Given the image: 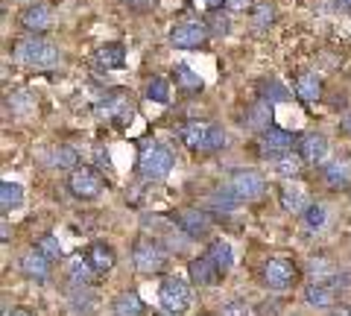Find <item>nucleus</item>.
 Returning <instances> with one entry per match:
<instances>
[{
    "mask_svg": "<svg viewBox=\"0 0 351 316\" xmlns=\"http://www.w3.org/2000/svg\"><path fill=\"white\" fill-rule=\"evenodd\" d=\"M53 165H59V167H76V152L71 147H59L56 152H53Z\"/></svg>",
    "mask_w": 351,
    "mask_h": 316,
    "instance_id": "38",
    "label": "nucleus"
},
{
    "mask_svg": "<svg viewBox=\"0 0 351 316\" xmlns=\"http://www.w3.org/2000/svg\"><path fill=\"white\" fill-rule=\"evenodd\" d=\"M68 278L73 281V284H88V281L94 278V267H91V260H88V255H73L68 260Z\"/></svg>",
    "mask_w": 351,
    "mask_h": 316,
    "instance_id": "25",
    "label": "nucleus"
},
{
    "mask_svg": "<svg viewBox=\"0 0 351 316\" xmlns=\"http://www.w3.org/2000/svg\"><path fill=\"white\" fill-rule=\"evenodd\" d=\"M36 249H38L41 255H47L50 260H59V258L64 255V252H62V243H59V237H53V234H44L41 241H38V246H36Z\"/></svg>",
    "mask_w": 351,
    "mask_h": 316,
    "instance_id": "34",
    "label": "nucleus"
},
{
    "mask_svg": "<svg viewBox=\"0 0 351 316\" xmlns=\"http://www.w3.org/2000/svg\"><path fill=\"white\" fill-rule=\"evenodd\" d=\"M147 97H149L152 103H158V106H167L170 103V82L164 80V76H149Z\"/></svg>",
    "mask_w": 351,
    "mask_h": 316,
    "instance_id": "27",
    "label": "nucleus"
},
{
    "mask_svg": "<svg viewBox=\"0 0 351 316\" xmlns=\"http://www.w3.org/2000/svg\"><path fill=\"white\" fill-rule=\"evenodd\" d=\"M290 147H293V135L281 126H269L267 132H261V138H258V152L263 158H281L290 152Z\"/></svg>",
    "mask_w": 351,
    "mask_h": 316,
    "instance_id": "10",
    "label": "nucleus"
},
{
    "mask_svg": "<svg viewBox=\"0 0 351 316\" xmlns=\"http://www.w3.org/2000/svg\"><path fill=\"white\" fill-rule=\"evenodd\" d=\"M339 126H343V132H346V135H351V112L343 117V123H339Z\"/></svg>",
    "mask_w": 351,
    "mask_h": 316,
    "instance_id": "46",
    "label": "nucleus"
},
{
    "mask_svg": "<svg viewBox=\"0 0 351 316\" xmlns=\"http://www.w3.org/2000/svg\"><path fill=\"white\" fill-rule=\"evenodd\" d=\"M261 100L267 103H284L287 100V88L278 80H263L261 82Z\"/></svg>",
    "mask_w": 351,
    "mask_h": 316,
    "instance_id": "32",
    "label": "nucleus"
},
{
    "mask_svg": "<svg viewBox=\"0 0 351 316\" xmlns=\"http://www.w3.org/2000/svg\"><path fill=\"white\" fill-rule=\"evenodd\" d=\"M12 56H15V62L27 64V68H53V64L59 62V50H56V45H50V41L32 36V38L18 41Z\"/></svg>",
    "mask_w": 351,
    "mask_h": 316,
    "instance_id": "1",
    "label": "nucleus"
},
{
    "mask_svg": "<svg viewBox=\"0 0 351 316\" xmlns=\"http://www.w3.org/2000/svg\"><path fill=\"white\" fill-rule=\"evenodd\" d=\"M302 167H304V158L299 156V152H287V156H281V158H276V173L281 179H287V182H293V179H299L302 176Z\"/></svg>",
    "mask_w": 351,
    "mask_h": 316,
    "instance_id": "26",
    "label": "nucleus"
},
{
    "mask_svg": "<svg viewBox=\"0 0 351 316\" xmlns=\"http://www.w3.org/2000/svg\"><path fill=\"white\" fill-rule=\"evenodd\" d=\"M94 112L106 123L123 126V123L132 121V114H135V103H132V97L126 91H112V94H106L103 100L94 106Z\"/></svg>",
    "mask_w": 351,
    "mask_h": 316,
    "instance_id": "3",
    "label": "nucleus"
},
{
    "mask_svg": "<svg viewBox=\"0 0 351 316\" xmlns=\"http://www.w3.org/2000/svg\"><path fill=\"white\" fill-rule=\"evenodd\" d=\"M50 24H53V18H50V9L44 3H32L21 12V27L29 29V32H44V29H50Z\"/></svg>",
    "mask_w": 351,
    "mask_h": 316,
    "instance_id": "15",
    "label": "nucleus"
},
{
    "mask_svg": "<svg viewBox=\"0 0 351 316\" xmlns=\"http://www.w3.org/2000/svg\"><path fill=\"white\" fill-rule=\"evenodd\" d=\"M158 299H161V308L167 313H184L191 308V287L184 284L179 276H167L161 281Z\"/></svg>",
    "mask_w": 351,
    "mask_h": 316,
    "instance_id": "6",
    "label": "nucleus"
},
{
    "mask_svg": "<svg viewBox=\"0 0 351 316\" xmlns=\"http://www.w3.org/2000/svg\"><path fill=\"white\" fill-rule=\"evenodd\" d=\"M272 18H276V12H272V6H258V9H255V24H258V27L272 24Z\"/></svg>",
    "mask_w": 351,
    "mask_h": 316,
    "instance_id": "43",
    "label": "nucleus"
},
{
    "mask_svg": "<svg viewBox=\"0 0 351 316\" xmlns=\"http://www.w3.org/2000/svg\"><path fill=\"white\" fill-rule=\"evenodd\" d=\"M219 316H249V308H246V302H226L223 308H219Z\"/></svg>",
    "mask_w": 351,
    "mask_h": 316,
    "instance_id": "40",
    "label": "nucleus"
},
{
    "mask_svg": "<svg viewBox=\"0 0 351 316\" xmlns=\"http://www.w3.org/2000/svg\"><path fill=\"white\" fill-rule=\"evenodd\" d=\"M176 158H173V149L164 147V144H149L141 149V158H138V170L144 179H164L167 173L173 170Z\"/></svg>",
    "mask_w": 351,
    "mask_h": 316,
    "instance_id": "2",
    "label": "nucleus"
},
{
    "mask_svg": "<svg viewBox=\"0 0 351 316\" xmlns=\"http://www.w3.org/2000/svg\"><path fill=\"white\" fill-rule=\"evenodd\" d=\"M112 313L114 316H144V302H141L135 290H123L112 302Z\"/></svg>",
    "mask_w": 351,
    "mask_h": 316,
    "instance_id": "21",
    "label": "nucleus"
},
{
    "mask_svg": "<svg viewBox=\"0 0 351 316\" xmlns=\"http://www.w3.org/2000/svg\"><path fill=\"white\" fill-rule=\"evenodd\" d=\"M6 316H32V313H29L27 308H15L12 313H6Z\"/></svg>",
    "mask_w": 351,
    "mask_h": 316,
    "instance_id": "48",
    "label": "nucleus"
},
{
    "mask_svg": "<svg viewBox=\"0 0 351 316\" xmlns=\"http://www.w3.org/2000/svg\"><path fill=\"white\" fill-rule=\"evenodd\" d=\"M304 299H307V304H313V308H334L337 293L331 284H311L304 290Z\"/></svg>",
    "mask_w": 351,
    "mask_h": 316,
    "instance_id": "24",
    "label": "nucleus"
},
{
    "mask_svg": "<svg viewBox=\"0 0 351 316\" xmlns=\"http://www.w3.org/2000/svg\"><path fill=\"white\" fill-rule=\"evenodd\" d=\"M258 316H284V304L278 299H267V302H261L258 308H255Z\"/></svg>",
    "mask_w": 351,
    "mask_h": 316,
    "instance_id": "39",
    "label": "nucleus"
},
{
    "mask_svg": "<svg viewBox=\"0 0 351 316\" xmlns=\"http://www.w3.org/2000/svg\"><path fill=\"white\" fill-rule=\"evenodd\" d=\"M325 184L334 191H343L351 184V161H331V165L325 167Z\"/></svg>",
    "mask_w": 351,
    "mask_h": 316,
    "instance_id": "22",
    "label": "nucleus"
},
{
    "mask_svg": "<svg viewBox=\"0 0 351 316\" xmlns=\"http://www.w3.org/2000/svg\"><path fill=\"white\" fill-rule=\"evenodd\" d=\"M217 6H223V0H208V9H217Z\"/></svg>",
    "mask_w": 351,
    "mask_h": 316,
    "instance_id": "50",
    "label": "nucleus"
},
{
    "mask_svg": "<svg viewBox=\"0 0 351 316\" xmlns=\"http://www.w3.org/2000/svg\"><path fill=\"white\" fill-rule=\"evenodd\" d=\"M211 205H214V208H219V211H234L237 205H240V199H237L232 191H217L211 196Z\"/></svg>",
    "mask_w": 351,
    "mask_h": 316,
    "instance_id": "35",
    "label": "nucleus"
},
{
    "mask_svg": "<svg viewBox=\"0 0 351 316\" xmlns=\"http://www.w3.org/2000/svg\"><path fill=\"white\" fill-rule=\"evenodd\" d=\"M208 255L214 258V264L223 269V272H228L232 269V264H234V255H232V246H228L226 241H214L211 243V249H208Z\"/></svg>",
    "mask_w": 351,
    "mask_h": 316,
    "instance_id": "31",
    "label": "nucleus"
},
{
    "mask_svg": "<svg viewBox=\"0 0 351 316\" xmlns=\"http://www.w3.org/2000/svg\"><path fill=\"white\" fill-rule=\"evenodd\" d=\"M123 3H129V6H135V9H144V6H147V0H123Z\"/></svg>",
    "mask_w": 351,
    "mask_h": 316,
    "instance_id": "47",
    "label": "nucleus"
},
{
    "mask_svg": "<svg viewBox=\"0 0 351 316\" xmlns=\"http://www.w3.org/2000/svg\"><path fill=\"white\" fill-rule=\"evenodd\" d=\"M223 6L228 9V12L240 15V12H249V9H255V0H223Z\"/></svg>",
    "mask_w": 351,
    "mask_h": 316,
    "instance_id": "42",
    "label": "nucleus"
},
{
    "mask_svg": "<svg viewBox=\"0 0 351 316\" xmlns=\"http://www.w3.org/2000/svg\"><path fill=\"white\" fill-rule=\"evenodd\" d=\"M331 316H351V308H348V304H339V308L334 304V308H331Z\"/></svg>",
    "mask_w": 351,
    "mask_h": 316,
    "instance_id": "45",
    "label": "nucleus"
},
{
    "mask_svg": "<svg viewBox=\"0 0 351 316\" xmlns=\"http://www.w3.org/2000/svg\"><path fill=\"white\" fill-rule=\"evenodd\" d=\"M208 129H211V123H199V121H191L184 123L179 129V138L182 144L188 149H205V141H208Z\"/></svg>",
    "mask_w": 351,
    "mask_h": 316,
    "instance_id": "18",
    "label": "nucleus"
},
{
    "mask_svg": "<svg viewBox=\"0 0 351 316\" xmlns=\"http://www.w3.org/2000/svg\"><path fill=\"white\" fill-rule=\"evenodd\" d=\"M281 205H284V211H290V214H302L311 208V202H307V191L302 188V184H295V182H284L281 184Z\"/></svg>",
    "mask_w": 351,
    "mask_h": 316,
    "instance_id": "14",
    "label": "nucleus"
},
{
    "mask_svg": "<svg viewBox=\"0 0 351 316\" xmlns=\"http://www.w3.org/2000/svg\"><path fill=\"white\" fill-rule=\"evenodd\" d=\"M299 156L304 158V165H322L328 158V141L325 135H316V132H307L299 138Z\"/></svg>",
    "mask_w": 351,
    "mask_h": 316,
    "instance_id": "12",
    "label": "nucleus"
},
{
    "mask_svg": "<svg viewBox=\"0 0 351 316\" xmlns=\"http://www.w3.org/2000/svg\"><path fill=\"white\" fill-rule=\"evenodd\" d=\"M337 6L343 9V12H351V0H337Z\"/></svg>",
    "mask_w": 351,
    "mask_h": 316,
    "instance_id": "49",
    "label": "nucleus"
},
{
    "mask_svg": "<svg viewBox=\"0 0 351 316\" xmlns=\"http://www.w3.org/2000/svg\"><path fill=\"white\" fill-rule=\"evenodd\" d=\"M208 29L217 32V36H228L232 24H228V18H226V15H219L217 9H211V15H208Z\"/></svg>",
    "mask_w": 351,
    "mask_h": 316,
    "instance_id": "37",
    "label": "nucleus"
},
{
    "mask_svg": "<svg viewBox=\"0 0 351 316\" xmlns=\"http://www.w3.org/2000/svg\"><path fill=\"white\" fill-rule=\"evenodd\" d=\"M176 223H179L182 232H188V237H205L208 234V226H211V223L205 220V214H199L196 208L179 211V214H176Z\"/></svg>",
    "mask_w": 351,
    "mask_h": 316,
    "instance_id": "17",
    "label": "nucleus"
},
{
    "mask_svg": "<svg viewBox=\"0 0 351 316\" xmlns=\"http://www.w3.org/2000/svg\"><path fill=\"white\" fill-rule=\"evenodd\" d=\"M71 304L76 313H91L94 311V293L88 290V284H73L71 290Z\"/></svg>",
    "mask_w": 351,
    "mask_h": 316,
    "instance_id": "30",
    "label": "nucleus"
},
{
    "mask_svg": "<svg viewBox=\"0 0 351 316\" xmlns=\"http://www.w3.org/2000/svg\"><path fill=\"white\" fill-rule=\"evenodd\" d=\"M85 255H88V260H91V267H94L97 276H108V272H112V267H114V252H112V249H108L106 243H91Z\"/></svg>",
    "mask_w": 351,
    "mask_h": 316,
    "instance_id": "20",
    "label": "nucleus"
},
{
    "mask_svg": "<svg viewBox=\"0 0 351 316\" xmlns=\"http://www.w3.org/2000/svg\"><path fill=\"white\" fill-rule=\"evenodd\" d=\"M68 188H71V193L76 196V199H97V196L106 191V182L94 167L76 165L71 170V176H68Z\"/></svg>",
    "mask_w": 351,
    "mask_h": 316,
    "instance_id": "4",
    "label": "nucleus"
},
{
    "mask_svg": "<svg viewBox=\"0 0 351 316\" xmlns=\"http://www.w3.org/2000/svg\"><path fill=\"white\" fill-rule=\"evenodd\" d=\"M263 281H267L269 290L284 293L299 281V267H295L290 258H269L267 264H263Z\"/></svg>",
    "mask_w": 351,
    "mask_h": 316,
    "instance_id": "5",
    "label": "nucleus"
},
{
    "mask_svg": "<svg viewBox=\"0 0 351 316\" xmlns=\"http://www.w3.org/2000/svg\"><path fill=\"white\" fill-rule=\"evenodd\" d=\"M208 36H211L208 24H199V21H182V24H176L170 29V45L182 47V50H193V47L205 45Z\"/></svg>",
    "mask_w": 351,
    "mask_h": 316,
    "instance_id": "9",
    "label": "nucleus"
},
{
    "mask_svg": "<svg viewBox=\"0 0 351 316\" xmlns=\"http://www.w3.org/2000/svg\"><path fill=\"white\" fill-rule=\"evenodd\" d=\"M188 276L196 287H211L219 281V276H223V269H219L214 264V258L211 255H205V258H193L191 264H188Z\"/></svg>",
    "mask_w": 351,
    "mask_h": 316,
    "instance_id": "11",
    "label": "nucleus"
},
{
    "mask_svg": "<svg viewBox=\"0 0 351 316\" xmlns=\"http://www.w3.org/2000/svg\"><path fill=\"white\" fill-rule=\"evenodd\" d=\"M132 260H135V269L144 272V276H156V272L164 269V264H167V252L156 243V241H141L135 243V249H132Z\"/></svg>",
    "mask_w": 351,
    "mask_h": 316,
    "instance_id": "7",
    "label": "nucleus"
},
{
    "mask_svg": "<svg viewBox=\"0 0 351 316\" xmlns=\"http://www.w3.org/2000/svg\"><path fill=\"white\" fill-rule=\"evenodd\" d=\"M295 97H299L302 103H319V97H322V80L316 73H302L299 80H295Z\"/></svg>",
    "mask_w": 351,
    "mask_h": 316,
    "instance_id": "19",
    "label": "nucleus"
},
{
    "mask_svg": "<svg viewBox=\"0 0 351 316\" xmlns=\"http://www.w3.org/2000/svg\"><path fill=\"white\" fill-rule=\"evenodd\" d=\"M228 191H232L237 199H261L263 191H267V182L258 170H234L232 179H228Z\"/></svg>",
    "mask_w": 351,
    "mask_h": 316,
    "instance_id": "8",
    "label": "nucleus"
},
{
    "mask_svg": "<svg viewBox=\"0 0 351 316\" xmlns=\"http://www.w3.org/2000/svg\"><path fill=\"white\" fill-rule=\"evenodd\" d=\"M173 76H176V82H179V88L191 91V94L202 91V80H199V73H193V71L188 68V64H176Z\"/></svg>",
    "mask_w": 351,
    "mask_h": 316,
    "instance_id": "28",
    "label": "nucleus"
},
{
    "mask_svg": "<svg viewBox=\"0 0 351 316\" xmlns=\"http://www.w3.org/2000/svg\"><path fill=\"white\" fill-rule=\"evenodd\" d=\"M325 223H328L325 205H311V208L304 211V226L311 228V232H319V228H325Z\"/></svg>",
    "mask_w": 351,
    "mask_h": 316,
    "instance_id": "33",
    "label": "nucleus"
},
{
    "mask_svg": "<svg viewBox=\"0 0 351 316\" xmlns=\"http://www.w3.org/2000/svg\"><path fill=\"white\" fill-rule=\"evenodd\" d=\"M311 276L313 278H337V272L331 269L328 260H313V264H311Z\"/></svg>",
    "mask_w": 351,
    "mask_h": 316,
    "instance_id": "41",
    "label": "nucleus"
},
{
    "mask_svg": "<svg viewBox=\"0 0 351 316\" xmlns=\"http://www.w3.org/2000/svg\"><path fill=\"white\" fill-rule=\"evenodd\" d=\"M9 103H15V112H18V114H27L32 97H29V94H12V100H9Z\"/></svg>",
    "mask_w": 351,
    "mask_h": 316,
    "instance_id": "44",
    "label": "nucleus"
},
{
    "mask_svg": "<svg viewBox=\"0 0 351 316\" xmlns=\"http://www.w3.org/2000/svg\"><path fill=\"white\" fill-rule=\"evenodd\" d=\"M97 68L103 71H114V68H123L126 64V47L123 45H106L97 50Z\"/></svg>",
    "mask_w": 351,
    "mask_h": 316,
    "instance_id": "23",
    "label": "nucleus"
},
{
    "mask_svg": "<svg viewBox=\"0 0 351 316\" xmlns=\"http://www.w3.org/2000/svg\"><path fill=\"white\" fill-rule=\"evenodd\" d=\"M226 147V132H223V126H214L208 129V141H205V152H217V149H223Z\"/></svg>",
    "mask_w": 351,
    "mask_h": 316,
    "instance_id": "36",
    "label": "nucleus"
},
{
    "mask_svg": "<svg viewBox=\"0 0 351 316\" xmlns=\"http://www.w3.org/2000/svg\"><path fill=\"white\" fill-rule=\"evenodd\" d=\"M272 126V103L267 100H258L246 108V129L252 132H267Z\"/></svg>",
    "mask_w": 351,
    "mask_h": 316,
    "instance_id": "16",
    "label": "nucleus"
},
{
    "mask_svg": "<svg viewBox=\"0 0 351 316\" xmlns=\"http://www.w3.org/2000/svg\"><path fill=\"white\" fill-rule=\"evenodd\" d=\"M21 202H24V191H21V184H12V182L0 184V205H3V214L18 208Z\"/></svg>",
    "mask_w": 351,
    "mask_h": 316,
    "instance_id": "29",
    "label": "nucleus"
},
{
    "mask_svg": "<svg viewBox=\"0 0 351 316\" xmlns=\"http://www.w3.org/2000/svg\"><path fill=\"white\" fill-rule=\"evenodd\" d=\"M50 264H53V260L47 255H41L38 249H29V252L21 255V272H24L27 278H32V281H44V278H47L50 276Z\"/></svg>",
    "mask_w": 351,
    "mask_h": 316,
    "instance_id": "13",
    "label": "nucleus"
}]
</instances>
